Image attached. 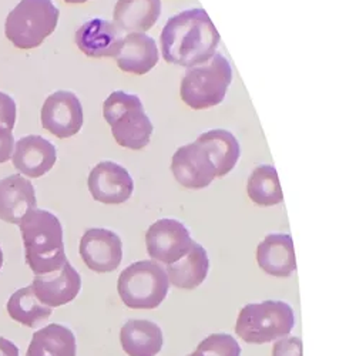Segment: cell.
I'll return each mask as SVG.
<instances>
[{
  "label": "cell",
  "mask_w": 356,
  "mask_h": 356,
  "mask_svg": "<svg viewBox=\"0 0 356 356\" xmlns=\"http://www.w3.org/2000/svg\"><path fill=\"white\" fill-rule=\"evenodd\" d=\"M220 33L204 9H188L167 20L160 36L164 60L194 67L204 65L217 53Z\"/></svg>",
  "instance_id": "obj_1"
},
{
  "label": "cell",
  "mask_w": 356,
  "mask_h": 356,
  "mask_svg": "<svg viewBox=\"0 0 356 356\" xmlns=\"http://www.w3.org/2000/svg\"><path fill=\"white\" fill-rule=\"evenodd\" d=\"M24 259L35 275L56 273L69 261L60 220L46 210L27 213L20 224Z\"/></svg>",
  "instance_id": "obj_2"
},
{
  "label": "cell",
  "mask_w": 356,
  "mask_h": 356,
  "mask_svg": "<svg viewBox=\"0 0 356 356\" xmlns=\"http://www.w3.org/2000/svg\"><path fill=\"white\" fill-rule=\"evenodd\" d=\"M103 115L118 145L137 152L150 144L154 126L137 95L113 92L103 103Z\"/></svg>",
  "instance_id": "obj_3"
},
{
  "label": "cell",
  "mask_w": 356,
  "mask_h": 356,
  "mask_svg": "<svg viewBox=\"0 0 356 356\" xmlns=\"http://www.w3.org/2000/svg\"><path fill=\"white\" fill-rule=\"evenodd\" d=\"M58 17L53 0H20L6 17L5 35L15 47L32 50L56 31Z\"/></svg>",
  "instance_id": "obj_4"
},
{
  "label": "cell",
  "mask_w": 356,
  "mask_h": 356,
  "mask_svg": "<svg viewBox=\"0 0 356 356\" xmlns=\"http://www.w3.org/2000/svg\"><path fill=\"white\" fill-rule=\"evenodd\" d=\"M295 326V314L284 301H262L245 305L236 318L235 334L247 343L262 345L288 337Z\"/></svg>",
  "instance_id": "obj_5"
},
{
  "label": "cell",
  "mask_w": 356,
  "mask_h": 356,
  "mask_svg": "<svg viewBox=\"0 0 356 356\" xmlns=\"http://www.w3.org/2000/svg\"><path fill=\"white\" fill-rule=\"evenodd\" d=\"M168 289L165 270L153 259L133 262L118 275V296L130 309L159 308L167 298Z\"/></svg>",
  "instance_id": "obj_6"
},
{
  "label": "cell",
  "mask_w": 356,
  "mask_h": 356,
  "mask_svg": "<svg viewBox=\"0 0 356 356\" xmlns=\"http://www.w3.org/2000/svg\"><path fill=\"white\" fill-rule=\"evenodd\" d=\"M232 81L229 62L216 53L209 62L187 69L180 87L181 100L193 110H207L221 104Z\"/></svg>",
  "instance_id": "obj_7"
},
{
  "label": "cell",
  "mask_w": 356,
  "mask_h": 356,
  "mask_svg": "<svg viewBox=\"0 0 356 356\" xmlns=\"http://www.w3.org/2000/svg\"><path fill=\"white\" fill-rule=\"evenodd\" d=\"M195 244L188 228L178 220L161 218L152 224L145 234L147 252L153 261L171 265L183 258Z\"/></svg>",
  "instance_id": "obj_8"
},
{
  "label": "cell",
  "mask_w": 356,
  "mask_h": 356,
  "mask_svg": "<svg viewBox=\"0 0 356 356\" xmlns=\"http://www.w3.org/2000/svg\"><path fill=\"white\" fill-rule=\"evenodd\" d=\"M171 171L175 181L187 190L207 188L217 178L209 152L197 140L177 148L171 159Z\"/></svg>",
  "instance_id": "obj_9"
},
{
  "label": "cell",
  "mask_w": 356,
  "mask_h": 356,
  "mask_svg": "<svg viewBox=\"0 0 356 356\" xmlns=\"http://www.w3.org/2000/svg\"><path fill=\"white\" fill-rule=\"evenodd\" d=\"M83 106L79 97L67 90L51 93L40 111L42 127L57 138H70L83 127Z\"/></svg>",
  "instance_id": "obj_10"
},
{
  "label": "cell",
  "mask_w": 356,
  "mask_h": 356,
  "mask_svg": "<svg viewBox=\"0 0 356 356\" xmlns=\"http://www.w3.org/2000/svg\"><path fill=\"white\" fill-rule=\"evenodd\" d=\"M83 262L97 274L115 271L123 261V243L114 231L107 228H88L80 240Z\"/></svg>",
  "instance_id": "obj_11"
},
{
  "label": "cell",
  "mask_w": 356,
  "mask_h": 356,
  "mask_svg": "<svg viewBox=\"0 0 356 356\" xmlns=\"http://www.w3.org/2000/svg\"><path fill=\"white\" fill-rule=\"evenodd\" d=\"M87 187L96 201L118 205L131 198L134 181L123 165L114 161H100L88 174Z\"/></svg>",
  "instance_id": "obj_12"
},
{
  "label": "cell",
  "mask_w": 356,
  "mask_h": 356,
  "mask_svg": "<svg viewBox=\"0 0 356 356\" xmlns=\"http://www.w3.org/2000/svg\"><path fill=\"white\" fill-rule=\"evenodd\" d=\"M32 289L43 305L49 308L63 307L77 298L81 289V277L67 261L56 273L35 275Z\"/></svg>",
  "instance_id": "obj_13"
},
{
  "label": "cell",
  "mask_w": 356,
  "mask_h": 356,
  "mask_svg": "<svg viewBox=\"0 0 356 356\" xmlns=\"http://www.w3.org/2000/svg\"><path fill=\"white\" fill-rule=\"evenodd\" d=\"M36 209V191L27 178L13 174L0 180V220L19 225L27 213Z\"/></svg>",
  "instance_id": "obj_14"
},
{
  "label": "cell",
  "mask_w": 356,
  "mask_h": 356,
  "mask_svg": "<svg viewBox=\"0 0 356 356\" xmlns=\"http://www.w3.org/2000/svg\"><path fill=\"white\" fill-rule=\"evenodd\" d=\"M74 42L87 57H115L122 46L123 35L114 23L104 19H92L79 27Z\"/></svg>",
  "instance_id": "obj_15"
},
{
  "label": "cell",
  "mask_w": 356,
  "mask_h": 356,
  "mask_svg": "<svg viewBox=\"0 0 356 356\" xmlns=\"http://www.w3.org/2000/svg\"><path fill=\"white\" fill-rule=\"evenodd\" d=\"M13 165L23 175L40 178L47 174L57 161L56 147L42 136H26L16 141Z\"/></svg>",
  "instance_id": "obj_16"
},
{
  "label": "cell",
  "mask_w": 356,
  "mask_h": 356,
  "mask_svg": "<svg viewBox=\"0 0 356 356\" xmlns=\"http://www.w3.org/2000/svg\"><path fill=\"white\" fill-rule=\"evenodd\" d=\"M259 268L275 278H289L296 271V258L289 234H270L257 248Z\"/></svg>",
  "instance_id": "obj_17"
},
{
  "label": "cell",
  "mask_w": 356,
  "mask_h": 356,
  "mask_svg": "<svg viewBox=\"0 0 356 356\" xmlns=\"http://www.w3.org/2000/svg\"><path fill=\"white\" fill-rule=\"evenodd\" d=\"M160 58L156 40L145 33H129L115 54V63L124 73L143 76L152 72Z\"/></svg>",
  "instance_id": "obj_18"
},
{
  "label": "cell",
  "mask_w": 356,
  "mask_h": 356,
  "mask_svg": "<svg viewBox=\"0 0 356 356\" xmlns=\"http://www.w3.org/2000/svg\"><path fill=\"white\" fill-rule=\"evenodd\" d=\"M161 16V0H117L113 12L115 27L122 33H145Z\"/></svg>",
  "instance_id": "obj_19"
},
{
  "label": "cell",
  "mask_w": 356,
  "mask_h": 356,
  "mask_svg": "<svg viewBox=\"0 0 356 356\" xmlns=\"http://www.w3.org/2000/svg\"><path fill=\"white\" fill-rule=\"evenodd\" d=\"M120 343L129 356H157L164 345L160 326L148 319H129L120 331Z\"/></svg>",
  "instance_id": "obj_20"
},
{
  "label": "cell",
  "mask_w": 356,
  "mask_h": 356,
  "mask_svg": "<svg viewBox=\"0 0 356 356\" xmlns=\"http://www.w3.org/2000/svg\"><path fill=\"white\" fill-rule=\"evenodd\" d=\"M210 258L209 252L198 243L177 262L167 265L165 274L170 285L180 289H195L209 277Z\"/></svg>",
  "instance_id": "obj_21"
},
{
  "label": "cell",
  "mask_w": 356,
  "mask_h": 356,
  "mask_svg": "<svg viewBox=\"0 0 356 356\" xmlns=\"http://www.w3.org/2000/svg\"><path fill=\"white\" fill-rule=\"evenodd\" d=\"M209 152V156L216 167L217 178L229 174L241 157V147L236 137L228 130L216 129L205 131L197 138Z\"/></svg>",
  "instance_id": "obj_22"
},
{
  "label": "cell",
  "mask_w": 356,
  "mask_h": 356,
  "mask_svg": "<svg viewBox=\"0 0 356 356\" xmlns=\"http://www.w3.org/2000/svg\"><path fill=\"white\" fill-rule=\"evenodd\" d=\"M76 337L67 326L49 323L35 332L26 356H76Z\"/></svg>",
  "instance_id": "obj_23"
},
{
  "label": "cell",
  "mask_w": 356,
  "mask_h": 356,
  "mask_svg": "<svg viewBox=\"0 0 356 356\" xmlns=\"http://www.w3.org/2000/svg\"><path fill=\"white\" fill-rule=\"evenodd\" d=\"M6 309L13 321L27 326V328H36L51 315V308L43 305L36 298L32 285L12 293L6 304Z\"/></svg>",
  "instance_id": "obj_24"
},
{
  "label": "cell",
  "mask_w": 356,
  "mask_h": 356,
  "mask_svg": "<svg viewBox=\"0 0 356 356\" xmlns=\"http://www.w3.org/2000/svg\"><path fill=\"white\" fill-rule=\"evenodd\" d=\"M247 194L250 200L259 207H273L281 204L284 201V194L275 167H257L248 178Z\"/></svg>",
  "instance_id": "obj_25"
},
{
  "label": "cell",
  "mask_w": 356,
  "mask_h": 356,
  "mask_svg": "<svg viewBox=\"0 0 356 356\" xmlns=\"http://www.w3.org/2000/svg\"><path fill=\"white\" fill-rule=\"evenodd\" d=\"M195 352L200 356H241V346L232 335L211 334L198 343Z\"/></svg>",
  "instance_id": "obj_26"
},
{
  "label": "cell",
  "mask_w": 356,
  "mask_h": 356,
  "mask_svg": "<svg viewBox=\"0 0 356 356\" xmlns=\"http://www.w3.org/2000/svg\"><path fill=\"white\" fill-rule=\"evenodd\" d=\"M273 356H302V341L300 337L278 339L273 348Z\"/></svg>",
  "instance_id": "obj_27"
},
{
  "label": "cell",
  "mask_w": 356,
  "mask_h": 356,
  "mask_svg": "<svg viewBox=\"0 0 356 356\" xmlns=\"http://www.w3.org/2000/svg\"><path fill=\"white\" fill-rule=\"evenodd\" d=\"M17 108L15 100L6 93L0 92V126L13 130L16 123Z\"/></svg>",
  "instance_id": "obj_28"
},
{
  "label": "cell",
  "mask_w": 356,
  "mask_h": 356,
  "mask_svg": "<svg viewBox=\"0 0 356 356\" xmlns=\"http://www.w3.org/2000/svg\"><path fill=\"white\" fill-rule=\"evenodd\" d=\"M15 137L12 130L0 126V164L9 161L13 154Z\"/></svg>",
  "instance_id": "obj_29"
},
{
  "label": "cell",
  "mask_w": 356,
  "mask_h": 356,
  "mask_svg": "<svg viewBox=\"0 0 356 356\" xmlns=\"http://www.w3.org/2000/svg\"><path fill=\"white\" fill-rule=\"evenodd\" d=\"M0 356H20V352L12 341L0 337Z\"/></svg>",
  "instance_id": "obj_30"
},
{
  "label": "cell",
  "mask_w": 356,
  "mask_h": 356,
  "mask_svg": "<svg viewBox=\"0 0 356 356\" xmlns=\"http://www.w3.org/2000/svg\"><path fill=\"white\" fill-rule=\"evenodd\" d=\"M65 2L69 5H83V3L88 2V0H65Z\"/></svg>",
  "instance_id": "obj_31"
},
{
  "label": "cell",
  "mask_w": 356,
  "mask_h": 356,
  "mask_svg": "<svg viewBox=\"0 0 356 356\" xmlns=\"http://www.w3.org/2000/svg\"><path fill=\"white\" fill-rule=\"evenodd\" d=\"M2 266H3V251L0 248V270H2Z\"/></svg>",
  "instance_id": "obj_32"
},
{
  "label": "cell",
  "mask_w": 356,
  "mask_h": 356,
  "mask_svg": "<svg viewBox=\"0 0 356 356\" xmlns=\"http://www.w3.org/2000/svg\"><path fill=\"white\" fill-rule=\"evenodd\" d=\"M187 356H200V355H198V353H197V352H195V350H194V352H193V353H191V355H187Z\"/></svg>",
  "instance_id": "obj_33"
}]
</instances>
